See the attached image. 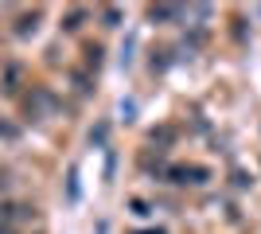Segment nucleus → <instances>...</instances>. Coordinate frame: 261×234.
Returning a JSON list of instances; mask_svg holds the SVG:
<instances>
[{"mask_svg":"<svg viewBox=\"0 0 261 234\" xmlns=\"http://www.w3.org/2000/svg\"><path fill=\"white\" fill-rule=\"evenodd\" d=\"M152 20H179V8H152Z\"/></svg>","mask_w":261,"mask_h":234,"instance_id":"obj_2","label":"nucleus"},{"mask_svg":"<svg viewBox=\"0 0 261 234\" xmlns=\"http://www.w3.org/2000/svg\"><path fill=\"white\" fill-rule=\"evenodd\" d=\"M35 20H39V12H32V16H20V23H16V35L35 32Z\"/></svg>","mask_w":261,"mask_h":234,"instance_id":"obj_1","label":"nucleus"},{"mask_svg":"<svg viewBox=\"0 0 261 234\" xmlns=\"http://www.w3.org/2000/svg\"><path fill=\"white\" fill-rule=\"evenodd\" d=\"M0 137H8V141H16V137H20V129H16V125H4V121H0Z\"/></svg>","mask_w":261,"mask_h":234,"instance_id":"obj_4","label":"nucleus"},{"mask_svg":"<svg viewBox=\"0 0 261 234\" xmlns=\"http://www.w3.org/2000/svg\"><path fill=\"white\" fill-rule=\"evenodd\" d=\"M82 20H86V12H70V16H66V32H74V28H82Z\"/></svg>","mask_w":261,"mask_h":234,"instance_id":"obj_3","label":"nucleus"}]
</instances>
